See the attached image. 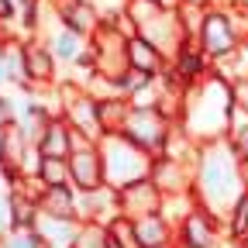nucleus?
I'll list each match as a JSON object with an SVG mask.
<instances>
[{
  "label": "nucleus",
  "mask_w": 248,
  "mask_h": 248,
  "mask_svg": "<svg viewBox=\"0 0 248 248\" xmlns=\"http://www.w3.org/2000/svg\"><path fill=\"white\" fill-rule=\"evenodd\" d=\"M69 172H73V190H79V193H93L100 186H107L100 141H90L76 131L73 135V155H69Z\"/></svg>",
  "instance_id": "obj_7"
},
{
  "label": "nucleus",
  "mask_w": 248,
  "mask_h": 248,
  "mask_svg": "<svg viewBox=\"0 0 248 248\" xmlns=\"http://www.w3.org/2000/svg\"><path fill=\"white\" fill-rule=\"evenodd\" d=\"M172 128H176V121L166 117L159 107H135V104H131V114H128V121H124L121 135L131 138V141H135L138 148H145L148 155H162L166 145H169Z\"/></svg>",
  "instance_id": "obj_6"
},
{
  "label": "nucleus",
  "mask_w": 248,
  "mask_h": 248,
  "mask_svg": "<svg viewBox=\"0 0 248 248\" xmlns=\"http://www.w3.org/2000/svg\"><path fill=\"white\" fill-rule=\"evenodd\" d=\"M107 231L117 238V245H121V248H141V241H138V231H135V221H131V217L117 214L114 221L107 224Z\"/></svg>",
  "instance_id": "obj_27"
},
{
  "label": "nucleus",
  "mask_w": 248,
  "mask_h": 248,
  "mask_svg": "<svg viewBox=\"0 0 248 248\" xmlns=\"http://www.w3.org/2000/svg\"><path fill=\"white\" fill-rule=\"evenodd\" d=\"M162 203H166V193L159 186L148 179H138L131 186H124L121 190V214L138 221V217H148V214H162Z\"/></svg>",
  "instance_id": "obj_11"
},
{
  "label": "nucleus",
  "mask_w": 248,
  "mask_h": 248,
  "mask_svg": "<svg viewBox=\"0 0 248 248\" xmlns=\"http://www.w3.org/2000/svg\"><path fill=\"white\" fill-rule=\"evenodd\" d=\"M48 7L55 14V24L76 31L83 38H93L97 28L104 24V14L93 0H48Z\"/></svg>",
  "instance_id": "obj_10"
},
{
  "label": "nucleus",
  "mask_w": 248,
  "mask_h": 248,
  "mask_svg": "<svg viewBox=\"0 0 248 248\" xmlns=\"http://www.w3.org/2000/svg\"><path fill=\"white\" fill-rule=\"evenodd\" d=\"M11 4H14V11H24L28 4H35V0H11Z\"/></svg>",
  "instance_id": "obj_35"
},
{
  "label": "nucleus",
  "mask_w": 248,
  "mask_h": 248,
  "mask_svg": "<svg viewBox=\"0 0 248 248\" xmlns=\"http://www.w3.org/2000/svg\"><path fill=\"white\" fill-rule=\"evenodd\" d=\"M79 224L76 217H52V214H38L35 221V234L42 238V248H73L79 238Z\"/></svg>",
  "instance_id": "obj_14"
},
{
  "label": "nucleus",
  "mask_w": 248,
  "mask_h": 248,
  "mask_svg": "<svg viewBox=\"0 0 248 248\" xmlns=\"http://www.w3.org/2000/svg\"><path fill=\"white\" fill-rule=\"evenodd\" d=\"M214 73L221 76V79H228L231 86L241 83V79H248V38L238 45L234 55H228V59H221V62H214Z\"/></svg>",
  "instance_id": "obj_21"
},
{
  "label": "nucleus",
  "mask_w": 248,
  "mask_h": 248,
  "mask_svg": "<svg viewBox=\"0 0 248 248\" xmlns=\"http://www.w3.org/2000/svg\"><path fill=\"white\" fill-rule=\"evenodd\" d=\"M128 17L135 24V35L148 38L152 45H159L169 59L176 55V48L190 38L186 35V28H183V17H179V7L169 11V7H155L148 4V0H128Z\"/></svg>",
  "instance_id": "obj_3"
},
{
  "label": "nucleus",
  "mask_w": 248,
  "mask_h": 248,
  "mask_svg": "<svg viewBox=\"0 0 248 248\" xmlns=\"http://www.w3.org/2000/svg\"><path fill=\"white\" fill-rule=\"evenodd\" d=\"M93 4H97V0H93Z\"/></svg>",
  "instance_id": "obj_40"
},
{
  "label": "nucleus",
  "mask_w": 248,
  "mask_h": 248,
  "mask_svg": "<svg viewBox=\"0 0 248 248\" xmlns=\"http://www.w3.org/2000/svg\"><path fill=\"white\" fill-rule=\"evenodd\" d=\"M152 183L159 186L166 197H172V193H190V190H193V166L183 162V159H172V155H155Z\"/></svg>",
  "instance_id": "obj_13"
},
{
  "label": "nucleus",
  "mask_w": 248,
  "mask_h": 248,
  "mask_svg": "<svg viewBox=\"0 0 248 248\" xmlns=\"http://www.w3.org/2000/svg\"><path fill=\"white\" fill-rule=\"evenodd\" d=\"M155 79H159V76H148V73H141V69H131V66H128V73L117 79V93H121V97H128V100H135V97H141L145 90H152V86H155Z\"/></svg>",
  "instance_id": "obj_23"
},
{
  "label": "nucleus",
  "mask_w": 248,
  "mask_h": 248,
  "mask_svg": "<svg viewBox=\"0 0 248 248\" xmlns=\"http://www.w3.org/2000/svg\"><path fill=\"white\" fill-rule=\"evenodd\" d=\"M135 231H138L141 248H166V245H176V228L166 221L162 214L138 217V221H135Z\"/></svg>",
  "instance_id": "obj_18"
},
{
  "label": "nucleus",
  "mask_w": 248,
  "mask_h": 248,
  "mask_svg": "<svg viewBox=\"0 0 248 248\" xmlns=\"http://www.w3.org/2000/svg\"><path fill=\"white\" fill-rule=\"evenodd\" d=\"M224 248H248V245H245L241 238H228V241H224Z\"/></svg>",
  "instance_id": "obj_33"
},
{
  "label": "nucleus",
  "mask_w": 248,
  "mask_h": 248,
  "mask_svg": "<svg viewBox=\"0 0 248 248\" xmlns=\"http://www.w3.org/2000/svg\"><path fill=\"white\" fill-rule=\"evenodd\" d=\"M241 183H245V193H248V162H241Z\"/></svg>",
  "instance_id": "obj_36"
},
{
  "label": "nucleus",
  "mask_w": 248,
  "mask_h": 248,
  "mask_svg": "<svg viewBox=\"0 0 248 248\" xmlns=\"http://www.w3.org/2000/svg\"><path fill=\"white\" fill-rule=\"evenodd\" d=\"M24 62H28V90H52L62 83L59 59L52 55L45 38H24Z\"/></svg>",
  "instance_id": "obj_9"
},
{
  "label": "nucleus",
  "mask_w": 248,
  "mask_h": 248,
  "mask_svg": "<svg viewBox=\"0 0 248 248\" xmlns=\"http://www.w3.org/2000/svg\"><path fill=\"white\" fill-rule=\"evenodd\" d=\"M128 66L131 69H141L148 76H162L169 69V55L159 48V45H152L148 38L141 35H131L128 38Z\"/></svg>",
  "instance_id": "obj_16"
},
{
  "label": "nucleus",
  "mask_w": 248,
  "mask_h": 248,
  "mask_svg": "<svg viewBox=\"0 0 248 248\" xmlns=\"http://www.w3.org/2000/svg\"><path fill=\"white\" fill-rule=\"evenodd\" d=\"M224 231H228V238H245V234H248V193L238 197V203L228 210Z\"/></svg>",
  "instance_id": "obj_24"
},
{
  "label": "nucleus",
  "mask_w": 248,
  "mask_h": 248,
  "mask_svg": "<svg viewBox=\"0 0 248 248\" xmlns=\"http://www.w3.org/2000/svg\"><path fill=\"white\" fill-rule=\"evenodd\" d=\"M42 186H73V172H69V159H48V155H42L38 162V172Z\"/></svg>",
  "instance_id": "obj_22"
},
{
  "label": "nucleus",
  "mask_w": 248,
  "mask_h": 248,
  "mask_svg": "<svg viewBox=\"0 0 248 248\" xmlns=\"http://www.w3.org/2000/svg\"><path fill=\"white\" fill-rule=\"evenodd\" d=\"M100 155H104L107 186H114V190H124V186H131L138 179H148L152 166H155V155H148L145 148H138L131 138H124V135L100 138Z\"/></svg>",
  "instance_id": "obj_4"
},
{
  "label": "nucleus",
  "mask_w": 248,
  "mask_h": 248,
  "mask_svg": "<svg viewBox=\"0 0 248 248\" xmlns=\"http://www.w3.org/2000/svg\"><path fill=\"white\" fill-rule=\"evenodd\" d=\"M4 86H11V73H7V62H4V55H0V90Z\"/></svg>",
  "instance_id": "obj_31"
},
{
  "label": "nucleus",
  "mask_w": 248,
  "mask_h": 248,
  "mask_svg": "<svg viewBox=\"0 0 248 248\" xmlns=\"http://www.w3.org/2000/svg\"><path fill=\"white\" fill-rule=\"evenodd\" d=\"M0 248H42V238L31 231H11L7 238H0Z\"/></svg>",
  "instance_id": "obj_28"
},
{
  "label": "nucleus",
  "mask_w": 248,
  "mask_h": 248,
  "mask_svg": "<svg viewBox=\"0 0 248 248\" xmlns=\"http://www.w3.org/2000/svg\"><path fill=\"white\" fill-rule=\"evenodd\" d=\"M179 4H197V7H210V4H217V0H179Z\"/></svg>",
  "instance_id": "obj_34"
},
{
  "label": "nucleus",
  "mask_w": 248,
  "mask_h": 248,
  "mask_svg": "<svg viewBox=\"0 0 248 248\" xmlns=\"http://www.w3.org/2000/svg\"><path fill=\"white\" fill-rule=\"evenodd\" d=\"M100 100V124H104V138L107 135H121L124 121H128L131 114V100L121 97V93H114V97H97Z\"/></svg>",
  "instance_id": "obj_20"
},
{
  "label": "nucleus",
  "mask_w": 248,
  "mask_h": 248,
  "mask_svg": "<svg viewBox=\"0 0 248 248\" xmlns=\"http://www.w3.org/2000/svg\"><path fill=\"white\" fill-rule=\"evenodd\" d=\"M241 241H245V245H248V234H245V238H241Z\"/></svg>",
  "instance_id": "obj_38"
},
{
  "label": "nucleus",
  "mask_w": 248,
  "mask_h": 248,
  "mask_svg": "<svg viewBox=\"0 0 248 248\" xmlns=\"http://www.w3.org/2000/svg\"><path fill=\"white\" fill-rule=\"evenodd\" d=\"M197 42H200V48L207 52L210 62H221V59L234 55L238 45H241L245 38H241V31H238V24H234L231 7H224V4H210L207 14H203V24H200Z\"/></svg>",
  "instance_id": "obj_5"
},
{
  "label": "nucleus",
  "mask_w": 248,
  "mask_h": 248,
  "mask_svg": "<svg viewBox=\"0 0 248 248\" xmlns=\"http://www.w3.org/2000/svg\"><path fill=\"white\" fill-rule=\"evenodd\" d=\"M73 248H107V224L100 221H83L79 224V238Z\"/></svg>",
  "instance_id": "obj_25"
},
{
  "label": "nucleus",
  "mask_w": 248,
  "mask_h": 248,
  "mask_svg": "<svg viewBox=\"0 0 248 248\" xmlns=\"http://www.w3.org/2000/svg\"><path fill=\"white\" fill-rule=\"evenodd\" d=\"M166 248H179V245H166Z\"/></svg>",
  "instance_id": "obj_39"
},
{
  "label": "nucleus",
  "mask_w": 248,
  "mask_h": 248,
  "mask_svg": "<svg viewBox=\"0 0 248 248\" xmlns=\"http://www.w3.org/2000/svg\"><path fill=\"white\" fill-rule=\"evenodd\" d=\"M193 193H197L200 207L217 214L221 221L238 203V197H245L241 159H238V152H234V145L228 138L200 145L197 169H193Z\"/></svg>",
  "instance_id": "obj_1"
},
{
  "label": "nucleus",
  "mask_w": 248,
  "mask_h": 248,
  "mask_svg": "<svg viewBox=\"0 0 248 248\" xmlns=\"http://www.w3.org/2000/svg\"><path fill=\"white\" fill-rule=\"evenodd\" d=\"M148 4H155V7H169V11H176V7H179V0H148Z\"/></svg>",
  "instance_id": "obj_32"
},
{
  "label": "nucleus",
  "mask_w": 248,
  "mask_h": 248,
  "mask_svg": "<svg viewBox=\"0 0 248 248\" xmlns=\"http://www.w3.org/2000/svg\"><path fill=\"white\" fill-rule=\"evenodd\" d=\"M38 203L52 217H76L79 221V193L73 190V186H45Z\"/></svg>",
  "instance_id": "obj_19"
},
{
  "label": "nucleus",
  "mask_w": 248,
  "mask_h": 248,
  "mask_svg": "<svg viewBox=\"0 0 248 248\" xmlns=\"http://www.w3.org/2000/svg\"><path fill=\"white\" fill-rule=\"evenodd\" d=\"M73 128H69V121L62 117V114H55L45 128H42V135H38V152L42 155H48V159H69L73 155Z\"/></svg>",
  "instance_id": "obj_15"
},
{
  "label": "nucleus",
  "mask_w": 248,
  "mask_h": 248,
  "mask_svg": "<svg viewBox=\"0 0 248 248\" xmlns=\"http://www.w3.org/2000/svg\"><path fill=\"white\" fill-rule=\"evenodd\" d=\"M228 241L224 221L217 214H210L207 207H197L186 221L176 228V245L179 248H217Z\"/></svg>",
  "instance_id": "obj_8"
},
{
  "label": "nucleus",
  "mask_w": 248,
  "mask_h": 248,
  "mask_svg": "<svg viewBox=\"0 0 248 248\" xmlns=\"http://www.w3.org/2000/svg\"><path fill=\"white\" fill-rule=\"evenodd\" d=\"M231 121H234V90H231L228 79L210 73L207 79L186 86L179 128L190 135L197 145L228 138L231 135Z\"/></svg>",
  "instance_id": "obj_2"
},
{
  "label": "nucleus",
  "mask_w": 248,
  "mask_h": 248,
  "mask_svg": "<svg viewBox=\"0 0 248 248\" xmlns=\"http://www.w3.org/2000/svg\"><path fill=\"white\" fill-rule=\"evenodd\" d=\"M228 141L234 145L238 159L248 162V114L238 110V107H234V121H231V135H228Z\"/></svg>",
  "instance_id": "obj_26"
},
{
  "label": "nucleus",
  "mask_w": 248,
  "mask_h": 248,
  "mask_svg": "<svg viewBox=\"0 0 248 248\" xmlns=\"http://www.w3.org/2000/svg\"><path fill=\"white\" fill-rule=\"evenodd\" d=\"M169 69H172L186 86H193V83H200V79H207V76L214 73V62L207 59V52L200 48L197 38H186V42L176 48V55L169 59Z\"/></svg>",
  "instance_id": "obj_12"
},
{
  "label": "nucleus",
  "mask_w": 248,
  "mask_h": 248,
  "mask_svg": "<svg viewBox=\"0 0 248 248\" xmlns=\"http://www.w3.org/2000/svg\"><path fill=\"white\" fill-rule=\"evenodd\" d=\"M11 231H17V228H14V207H11V190L4 186V190H0V238H7Z\"/></svg>",
  "instance_id": "obj_29"
},
{
  "label": "nucleus",
  "mask_w": 248,
  "mask_h": 248,
  "mask_svg": "<svg viewBox=\"0 0 248 248\" xmlns=\"http://www.w3.org/2000/svg\"><path fill=\"white\" fill-rule=\"evenodd\" d=\"M45 42H48L52 55L59 59V66H66V69H73L76 62L90 52V38L76 35V31L62 28V24H55V31H52V35H45Z\"/></svg>",
  "instance_id": "obj_17"
},
{
  "label": "nucleus",
  "mask_w": 248,
  "mask_h": 248,
  "mask_svg": "<svg viewBox=\"0 0 248 248\" xmlns=\"http://www.w3.org/2000/svg\"><path fill=\"white\" fill-rule=\"evenodd\" d=\"M231 90H234V107L248 114V79H241V83H234Z\"/></svg>",
  "instance_id": "obj_30"
},
{
  "label": "nucleus",
  "mask_w": 248,
  "mask_h": 248,
  "mask_svg": "<svg viewBox=\"0 0 248 248\" xmlns=\"http://www.w3.org/2000/svg\"><path fill=\"white\" fill-rule=\"evenodd\" d=\"M0 155H4V124H0Z\"/></svg>",
  "instance_id": "obj_37"
}]
</instances>
